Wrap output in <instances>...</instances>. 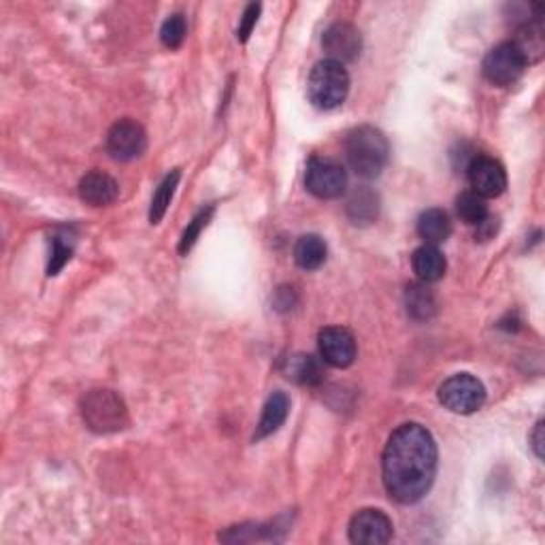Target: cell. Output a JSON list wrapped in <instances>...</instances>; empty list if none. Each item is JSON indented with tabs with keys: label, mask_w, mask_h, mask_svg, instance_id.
I'll use <instances>...</instances> for the list:
<instances>
[{
	"label": "cell",
	"mask_w": 545,
	"mask_h": 545,
	"mask_svg": "<svg viewBox=\"0 0 545 545\" xmlns=\"http://www.w3.org/2000/svg\"><path fill=\"white\" fill-rule=\"evenodd\" d=\"M437 444L422 424L409 422L393 433L382 458L383 486L390 498L414 505L426 497L437 476Z\"/></svg>",
	"instance_id": "obj_1"
},
{
	"label": "cell",
	"mask_w": 545,
	"mask_h": 545,
	"mask_svg": "<svg viewBox=\"0 0 545 545\" xmlns=\"http://www.w3.org/2000/svg\"><path fill=\"white\" fill-rule=\"evenodd\" d=\"M345 158L350 169L362 179H375L386 169L390 158V143L382 131L373 126H361L348 134Z\"/></svg>",
	"instance_id": "obj_2"
},
{
	"label": "cell",
	"mask_w": 545,
	"mask_h": 545,
	"mask_svg": "<svg viewBox=\"0 0 545 545\" xmlns=\"http://www.w3.org/2000/svg\"><path fill=\"white\" fill-rule=\"evenodd\" d=\"M348 92L350 75L343 64L326 58V60L318 62L311 68L309 81H307V96H309L313 107L330 111V109L343 105L345 99H348Z\"/></svg>",
	"instance_id": "obj_3"
},
{
	"label": "cell",
	"mask_w": 545,
	"mask_h": 545,
	"mask_svg": "<svg viewBox=\"0 0 545 545\" xmlns=\"http://www.w3.org/2000/svg\"><path fill=\"white\" fill-rule=\"evenodd\" d=\"M81 415L94 433H118L128 424V409L113 390H92L81 401Z\"/></svg>",
	"instance_id": "obj_4"
},
{
	"label": "cell",
	"mask_w": 545,
	"mask_h": 545,
	"mask_svg": "<svg viewBox=\"0 0 545 545\" xmlns=\"http://www.w3.org/2000/svg\"><path fill=\"white\" fill-rule=\"evenodd\" d=\"M439 401L452 414L469 415L484 407L486 388L484 383L469 373H456L439 386Z\"/></svg>",
	"instance_id": "obj_5"
},
{
	"label": "cell",
	"mask_w": 545,
	"mask_h": 545,
	"mask_svg": "<svg viewBox=\"0 0 545 545\" xmlns=\"http://www.w3.org/2000/svg\"><path fill=\"white\" fill-rule=\"evenodd\" d=\"M527 67L529 64L520 54V49L509 41V43L497 45L495 49L488 51V56L484 58L482 70H484V77L492 83V86L508 88L511 83L520 79Z\"/></svg>",
	"instance_id": "obj_6"
},
{
	"label": "cell",
	"mask_w": 545,
	"mask_h": 545,
	"mask_svg": "<svg viewBox=\"0 0 545 545\" xmlns=\"http://www.w3.org/2000/svg\"><path fill=\"white\" fill-rule=\"evenodd\" d=\"M305 185L316 198L332 201L348 188V173L330 158H313L305 173Z\"/></svg>",
	"instance_id": "obj_7"
},
{
	"label": "cell",
	"mask_w": 545,
	"mask_h": 545,
	"mask_svg": "<svg viewBox=\"0 0 545 545\" xmlns=\"http://www.w3.org/2000/svg\"><path fill=\"white\" fill-rule=\"evenodd\" d=\"M147 147V134L143 126L134 120H120L107 134V152L118 162H131L139 158Z\"/></svg>",
	"instance_id": "obj_8"
},
{
	"label": "cell",
	"mask_w": 545,
	"mask_h": 545,
	"mask_svg": "<svg viewBox=\"0 0 545 545\" xmlns=\"http://www.w3.org/2000/svg\"><path fill=\"white\" fill-rule=\"evenodd\" d=\"M393 520L382 509H361L350 522V541L356 545H383L393 540Z\"/></svg>",
	"instance_id": "obj_9"
},
{
	"label": "cell",
	"mask_w": 545,
	"mask_h": 545,
	"mask_svg": "<svg viewBox=\"0 0 545 545\" xmlns=\"http://www.w3.org/2000/svg\"><path fill=\"white\" fill-rule=\"evenodd\" d=\"M318 348L322 361L335 369H345L356 361V339L341 326H329L320 330Z\"/></svg>",
	"instance_id": "obj_10"
},
{
	"label": "cell",
	"mask_w": 545,
	"mask_h": 545,
	"mask_svg": "<svg viewBox=\"0 0 545 545\" xmlns=\"http://www.w3.org/2000/svg\"><path fill=\"white\" fill-rule=\"evenodd\" d=\"M469 182L473 192L482 198H497L508 188L503 164L490 156H477L469 164Z\"/></svg>",
	"instance_id": "obj_11"
},
{
	"label": "cell",
	"mask_w": 545,
	"mask_h": 545,
	"mask_svg": "<svg viewBox=\"0 0 545 545\" xmlns=\"http://www.w3.org/2000/svg\"><path fill=\"white\" fill-rule=\"evenodd\" d=\"M322 45L326 54H329V60L343 64V62L356 60V58L361 56L362 38H361V32H358L354 26L339 22V24H332L330 28L324 32Z\"/></svg>",
	"instance_id": "obj_12"
},
{
	"label": "cell",
	"mask_w": 545,
	"mask_h": 545,
	"mask_svg": "<svg viewBox=\"0 0 545 545\" xmlns=\"http://www.w3.org/2000/svg\"><path fill=\"white\" fill-rule=\"evenodd\" d=\"M120 194V185L111 175L102 171H92L79 182V196L89 207H107L115 203Z\"/></svg>",
	"instance_id": "obj_13"
},
{
	"label": "cell",
	"mask_w": 545,
	"mask_h": 545,
	"mask_svg": "<svg viewBox=\"0 0 545 545\" xmlns=\"http://www.w3.org/2000/svg\"><path fill=\"white\" fill-rule=\"evenodd\" d=\"M412 267L422 284H435V281H439L445 275L447 262H445V256L439 252V247L426 246L424 243V246L414 252Z\"/></svg>",
	"instance_id": "obj_14"
},
{
	"label": "cell",
	"mask_w": 545,
	"mask_h": 545,
	"mask_svg": "<svg viewBox=\"0 0 545 545\" xmlns=\"http://www.w3.org/2000/svg\"><path fill=\"white\" fill-rule=\"evenodd\" d=\"M288 414H290V399H288L286 393H273L265 403V409H262V418L258 422V428H256L254 439L260 441L268 437V435L278 433L281 424H284Z\"/></svg>",
	"instance_id": "obj_15"
},
{
	"label": "cell",
	"mask_w": 545,
	"mask_h": 545,
	"mask_svg": "<svg viewBox=\"0 0 545 545\" xmlns=\"http://www.w3.org/2000/svg\"><path fill=\"white\" fill-rule=\"evenodd\" d=\"M418 235L420 239H424L426 246H441V243H445L452 235L450 215H447L444 209L424 211L418 220Z\"/></svg>",
	"instance_id": "obj_16"
},
{
	"label": "cell",
	"mask_w": 545,
	"mask_h": 545,
	"mask_svg": "<svg viewBox=\"0 0 545 545\" xmlns=\"http://www.w3.org/2000/svg\"><path fill=\"white\" fill-rule=\"evenodd\" d=\"M511 43L520 49V54L524 56L527 64L540 62L543 58V51H545V35H543L541 17L530 19V22L524 24L522 28L518 30L516 41H511Z\"/></svg>",
	"instance_id": "obj_17"
},
{
	"label": "cell",
	"mask_w": 545,
	"mask_h": 545,
	"mask_svg": "<svg viewBox=\"0 0 545 545\" xmlns=\"http://www.w3.org/2000/svg\"><path fill=\"white\" fill-rule=\"evenodd\" d=\"M326 243L318 235H303L294 246V262L303 268V271H316L326 262Z\"/></svg>",
	"instance_id": "obj_18"
},
{
	"label": "cell",
	"mask_w": 545,
	"mask_h": 545,
	"mask_svg": "<svg viewBox=\"0 0 545 545\" xmlns=\"http://www.w3.org/2000/svg\"><path fill=\"white\" fill-rule=\"evenodd\" d=\"M286 375L303 386H316L324 380L322 364L309 354H294L286 361Z\"/></svg>",
	"instance_id": "obj_19"
},
{
	"label": "cell",
	"mask_w": 545,
	"mask_h": 545,
	"mask_svg": "<svg viewBox=\"0 0 545 545\" xmlns=\"http://www.w3.org/2000/svg\"><path fill=\"white\" fill-rule=\"evenodd\" d=\"M405 307L414 320H428L437 311V300L426 284H412L405 290Z\"/></svg>",
	"instance_id": "obj_20"
},
{
	"label": "cell",
	"mask_w": 545,
	"mask_h": 545,
	"mask_svg": "<svg viewBox=\"0 0 545 545\" xmlns=\"http://www.w3.org/2000/svg\"><path fill=\"white\" fill-rule=\"evenodd\" d=\"M179 179H182V173L177 169L171 171L169 175L162 179V183L158 185L156 194L152 198V207H150V224H160V220L166 215L169 211V204L173 201V194H175Z\"/></svg>",
	"instance_id": "obj_21"
},
{
	"label": "cell",
	"mask_w": 545,
	"mask_h": 545,
	"mask_svg": "<svg viewBox=\"0 0 545 545\" xmlns=\"http://www.w3.org/2000/svg\"><path fill=\"white\" fill-rule=\"evenodd\" d=\"M380 204L371 190H358L348 201V214L354 224H371L377 217Z\"/></svg>",
	"instance_id": "obj_22"
},
{
	"label": "cell",
	"mask_w": 545,
	"mask_h": 545,
	"mask_svg": "<svg viewBox=\"0 0 545 545\" xmlns=\"http://www.w3.org/2000/svg\"><path fill=\"white\" fill-rule=\"evenodd\" d=\"M456 214L465 224L477 226L479 222L488 217V204H486V198L476 194V192H463L456 198Z\"/></svg>",
	"instance_id": "obj_23"
},
{
	"label": "cell",
	"mask_w": 545,
	"mask_h": 545,
	"mask_svg": "<svg viewBox=\"0 0 545 545\" xmlns=\"http://www.w3.org/2000/svg\"><path fill=\"white\" fill-rule=\"evenodd\" d=\"M211 215H214V207H207V209H201V211H198V214L194 215V220H192V222L188 224V228L183 230L182 241H179V254H182V256H188L190 249L194 247L196 239H198V236H201L203 228L209 224Z\"/></svg>",
	"instance_id": "obj_24"
},
{
	"label": "cell",
	"mask_w": 545,
	"mask_h": 545,
	"mask_svg": "<svg viewBox=\"0 0 545 545\" xmlns=\"http://www.w3.org/2000/svg\"><path fill=\"white\" fill-rule=\"evenodd\" d=\"M185 35H188V24H185V17L179 16V13L166 19L162 28H160V38H162L164 47L169 49H177L183 43Z\"/></svg>",
	"instance_id": "obj_25"
},
{
	"label": "cell",
	"mask_w": 545,
	"mask_h": 545,
	"mask_svg": "<svg viewBox=\"0 0 545 545\" xmlns=\"http://www.w3.org/2000/svg\"><path fill=\"white\" fill-rule=\"evenodd\" d=\"M70 254H73V247H70L68 243H64L62 236L54 239V249H51L47 275H58V271H60V268L70 260Z\"/></svg>",
	"instance_id": "obj_26"
},
{
	"label": "cell",
	"mask_w": 545,
	"mask_h": 545,
	"mask_svg": "<svg viewBox=\"0 0 545 545\" xmlns=\"http://www.w3.org/2000/svg\"><path fill=\"white\" fill-rule=\"evenodd\" d=\"M262 6L260 5H247L246 13H243L241 17V24H239V30H236V37H239V41L246 43L249 35H252V30L256 28V24H258V16H260Z\"/></svg>",
	"instance_id": "obj_27"
},
{
	"label": "cell",
	"mask_w": 545,
	"mask_h": 545,
	"mask_svg": "<svg viewBox=\"0 0 545 545\" xmlns=\"http://www.w3.org/2000/svg\"><path fill=\"white\" fill-rule=\"evenodd\" d=\"M492 222H495V217H492V215H488V217H486V220L479 222L476 236H479V239H482V241L490 239L492 233H495V230H497V224H492Z\"/></svg>",
	"instance_id": "obj_28"
},
{
	"label": "cell",
	"mask_w": 545,
	"mask_h": 545,
	"mask_svg": "<svg viewBox=\"0 0 545 545\" xmlns=\"http://www.w3.org/2000/svg\"><path fill=\"white\" fill-rule=\"evenodd\" d=\"M533 450L537 454V458H543V422L535 426L533 433Z\"/></svg>",
	"instance_id": "obj_29"
}]
</instances>
